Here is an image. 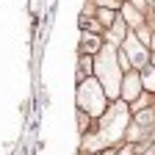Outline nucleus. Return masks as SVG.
I'll return each mask as SVG.
<instances>
[{"instance_id": "obj_5", "label": "nucleus", "mask_w": 155, "mask_h": 155, "mask_svg": "<svg viewBox=\"0 0 155 155\" xmlns=\"http://www.w3.org/2000/svg\"><path fill=\"white\" fill-rule=\"evenodd\" d=\"M141 91V78L136 69H127L125 72V83H119V97H125V103L127 100H136Z\"/></svg>"}, {"instance_id": "obj_8", "label": "nucleus", "mask_w": 155, "mask_h": 155, "mask_svg": "<svg viewBox=\"0 0 155 155\" xmlns=\"http://www.w3.org/2000/svg\"><path fill=\"white\" fill-rule=\"evenodd\" d=\"M139 78H141V86H144L147 91H152V94H155V67H152V64H147V67H141V72H139Z\"/></svg>"}, {"instance_id": "obj_7", "label": "nucleus", "mask_w": 155, "mask_h": 155, "mask_svg": "<svg viewBox=\"0 0 155 155\" xmlns=\"http://www.w3.org/2000/svg\"><path fill=\"white\" fill-rule=\"evenodd\" d=\"M100 47H103V39L97 36V33H83V36H81V50H83L86 55H94Z\"/></svg>"}, {"instance_id": "obj_1", "label": "nucleus", "mask_w": 155, "mask_h": 155, "mask_svg": "<svg viewBox=\"0 0 155 155\" xmlns=\"http://www.w3.org/2000/svg\"><path fill=\"white\" fill-rule=\"evenodd\" d=\"M91 69L97 72V81L103 83L108 97H119V81H122V64H119V50L114 47V42L103 45L94 53Z\"/></svg>"}, {"instance_id": "obj_6", "label": "nucleus", "mask_w": 155, "mask_h": 155, "mask_svg": "<svg viewBox=\"0 0 155 155\" xmlns=\"http://www.w3.org/2000/svg\"><path fill=\"white\" fill-rule=\"evenodd\" d=\"M122 19H125V22H130L133 28H144V22H147V19L139 14V8L130 6V3H125V6H122Z\"/></svg>"}, {"instance_id": "obj_12", "label": "nucleus", "mask_w": 155, "mask_h": 155, "mask_svg": "<svg viewBox=\"0 0 155 155\" xmlns=\"http://www.w3.org/2000/svg\"><path fill=\"white\" fill-rule=\"evenodd\" d=\"M147 45H150V47H155V33L150 36V42H147Z\"/></svg>"}, {"instance_id": "obj_14", "label": "nucleus", "mask_w": 155, "mask_h": 155, "mask_svg": "<svg viewBox=\"0 0 155 155\" xmlns=\"http://www.w3.org/2000/svg\"><path fill=\"white\" fill-rule=\"evenodd\" d=\"M105 155H114V152H105Z\"/></svg>"}, {"instance_id": "obj_4", "label": "nucleus", "mask_w": 155, "mask_h": 155, "mask_svg": "<svg viewBox=\"0 0 155 155\" xmlns=\"http://www.w3.org/2000/svg\"><path fill=\"white\" fill-rule=\"evenodd\" d=\"M147 58H150L147 45L141 42L139 36L125 33V45H122V50H119V64H122V69H125V72H127V69H141V67H147Z\"/></svg>"}, {"instance_id": "obj_13", "label": "nucleus", "mask_w": 155, "mask_h": 155, "mask_svg": "<svg viewBox=\"0 0 155 155\" xmlns=\"http://www.w3.org/2000/svg\"><path fill=\"white\" fill-rule=\"evenodd\" d=\"M152 67H155V55H152Z\"/></svg>"}, {"instance_id": "obj_2", "label": "nucleus", "mask_w": 155, "mask_h": 155, "mask_svg": "<svg viewBox=\"0 0 155 155\" xmlns=\"http://www.w3.org/2000/svg\"><path fill=\"white\" fill-rule=\"evenodd\" d=\"M127 105H114L111 111H103V122L105 127H100V133L86 139V150H100V144H108V141H116L119 136H125V127H127Z\"/></svg>"}, {"instance_id": "obj_9", "label": "nucleus", "mask_w": 155, "mask_h": 155, "mask_svg": "<svg viewBox=\"0 0 155 155\" xmlns=\"http://www.w3.org/2000/svg\"><path fill=\"white\" fill-rule=\"evenodd\" d=\"M94 17H97V22H100L103 28H108L114 19H116V11H114V8H97V14H94Z\"/></svg>"}, {"instance_id": "obj_10", "label": "nucleus", "mask_w": 155, "mask_h": 155, "mask_svg": "<svg viewBox=\"0 0 155 155\" xmlns=\"http://www.w3.org/2000/svg\"><path fill=\"white\" fill-rule=\"evenodd\" d=\"M89 72H91V55H86V53H83L81 64H78V78L83 81V75H89Z\"/></svg>"}, {"instance_id": "obj_11", "label": "nucleus", "mask_w": 155, "mask_h": 155, "mask_svg": "<svg viewBox=\"0 0 155 155\" xmlns=\"http://www.w3.org/2000/svg\"><path fill=\"white\" fill-rule=\"evenodd\" d=\"M78 125H81V130L89 127V114H86V111H78Z\"/></svg>"}, {"instance_id": "obj_3", "label": "nucleus", "mask_w": 155, "mask_h": 155, "mask_svg": "<svg viewBox=\"0 0 155 155\" xmlns=\"http://www.w3.org/2000/svg\"><path fill=\"white\" fill-rule=\"evenodd\" d=\"M78 105L89 116H103V111L108 108V94L97 78H83V83L78 86Z\"/></svg>"}]
</instances>
